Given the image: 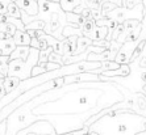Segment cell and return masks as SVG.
Returning a JSON list of instances; mask_svg holds the SVG:
<instances>
[{"label": "cell", "mask_w": 146, "mask_h": 135, "mask_svg": "<svg viewBox=\"0 0 146 135\" xmlns=\"http://www.w3.org/2000/svg\"><path fill=\"white\" fill-rule=\"evenodd\" d=\"M124 98L116 83L94 81L63 85L33 98L36 104L33 114L38 117V121L50 122L57 135L63 132L67 121H70L66 131L68 134L83 128L91 117L106 108L122 102Z\"/></svg>", "instance_id": "cell-1"}, {"label": "cell", "mask_w": 146, "mask_h": 135, "mask_svg": "<svg viewBox=\"0 0 146 135\" xmlns=\"http://www.w3.org/2000/svg\"><path fill=\"white\" fill-rule=\"evenodd\" d=\"M88 128L98 135H137L146 130V118L129 109H119L108 111Z\"/></svg>", "instance_id": "cell-2"}, {"label": "cell", "mask_w": 146, "mask_h": 135, "mask_svg": "<svg viewBox=\"0 0 146 135\" xmlns=\"http://www.w3.org/2000/svg\"><path fill=\"white\" fill-rule=\"evenodd\" d=\"M37 121L38 117L33 114V109L29 108L28 104H24L7 118V135H17Z\"/></svg>", "instance_id": "cell-3"}, {"label": "cell", "mask_w": 146, "mask_h": 135, "mask_svg": "<svg viewBox=\"0 0 146 135\" xmlns=\"http://www.w3.org/2000/svg\"><path fill=\"white\" fill-rule=\"evenodd\" d=\"M38 55L40 50L31 47V54L28 61H11L8 63V76L17 78L20 81L28 80L32 78V70L38 64Z\"/></svg>", "instance_id": "cell-4"}, {"label": "cell", "mask_w": 146, "mask_h": 135, "mask_svg": "<svg viewBox=\"0 0 146 135\" xmlns=\"http://www.w3.org/2000/svg\"><path fill=\"white\" fill-rule=\"evenodd\" d=\"M106 18H109V20H113L117 24H122L128 20H137V21H142L143 18V5L142 3L136 5L132 9H128V8H115L113 11L108 12L106 14Z\"/></svg>", "instance_id": "cell-5"}, {"label": "cell", "mask_w": 146, "mask_h": 135, "mask_svg": "<svg viewBox=\"0 0 146 135\" xmlns=\"http://www.w3.org/2000/svg\"><path fill=\"white\" fill-rule=\"evenodd\" d=\"M29 134H40V135H57L54 126L51 125L49 121H44L40 119L36 123L31 125L29 127L24 128L23 131H20L17 135H29Z\"/></svg>", "instance_id": "cell-6"}, {"label": "cell", "mask_w": 146, "mask_h": 135, "mask_svg": "<svg viewBox=\"0 0 146 135\" xmlns=\"http://www.w3.org/2000/svg\"><path fill=\"white\" fill-rule=\"evenodd\" d=\"M139 46L138 41H134V42H125V43L121 46V49L119 50L117 55L115 58V62L117 64H129L132 61V57L134 54L136 49Z\"/></svg>", "instance_id": "cell-7"}, {"label": "cell", "mask_w": 146, "mask_h": 135, "mask_svg": "<svg viewBox=\"0 0 146 135\" xmlns=\"http://www.w3.org/2000/svg\"><path fill=\"white\" fill-rule=\"evenodd\" d=\"M65 85L71 84H80V83H94V81H100V76L94 72H83V74L72 75V76H66L63 78Z\"/></svg>", "instance_id": "cell-8"}, {"label": "cell", "mask_w": 146, "mask_h": 135, "mask_svg": "<svg viewBox=\"0 0 146 135\" xmlns=\"http://www.w3.org/2000/svg\"><path fill=\"white\" fill-rule=\"evenodd\" d=\"M17 7L21 12H25L29 16H37L38 14V1L37 0H17Z\"/></svg>", "instance_id": "cell-9"}, {"label": "cell", "mask_w": 146, "mask_h": 135, "mask_svg": "<svg viewBox=\"0 0 146 135\" xmlns=\"http://www.w3.org/2000/svg\"><path fill=\"white\" fill-rule=\"evenodd\" d=\"M130 74H132V68L129 64H121L117 70L103 72L102 76L104 78H129Z\"/></svg>", "instance_id": "cell-10"}, {"label": "cell", "mask_w": 146, "mask_h": 135, "mask_svg": "<svg viewBox=\"0 0 146 135\" xmlns=\"http://www.w3.org/2000/svg\"><path fill=\"white\" fill-rule=\"evenodd\" d=\"M87 38L92 41V42H96V41H104L108 37V28L106 26H95L90 32L87 36Z\"/></svg>", "instance_id": "cell-11"}, {"label": "cell", "mask_w": 146, "mask_h": 135, "mask_svg": "<svg viewBox=\"0 0 146 135\" xmlns=\"http://www.w3.org/2000/svg\"><path fill=\"white\" fill-rule=\"evenodd\" d=\"M31 54V47L29 46H16L15 51L9 55L11 61H28V57Z\"/></svg>", "instance_id": "cell-12"}, {"label": "cell", "mask_w": 146, "mask_h": 135, "mask_svg": "<svg viewBox=\"0 0 146 135\" xmlns=\"http://www.w3.org/2000/svg\"><path fill=\"white\" fill-rule=\"evenodd\" d=\"M13 42L16 46H29L31 47V36L28 34V32H21V30H16L13 37Z\"/></svg>", "instance_id": "cell-13"}, {"label": "cell", "mask_w": 146, "mask_h": 135, "mask_svg": "<svg viewBox=\"0 0 146 135\" xmlns=\"http://www.w3.org/2000/svg\"><path fill=\"white\" fill-rule=\"evenodd\" d=\"M78 37H68L63 41V57H71L76 51Z\"/></svg>", "instance_id": "cell-14"}, {"label": "cell", "mask_w": 146, "mask_h": 135, "mask_svg": "<svg viewBox=\"0 0 146 135\" xmlns=\"http://www.w3.org/2000/svg\"><path fill=\"white\" fill-rule=\"evenodd\" d=\"M16 49V45L13 42V38H8V40H0V51L3 55L9 57Z\"/></svg>", "instance_id": "cell-15"}, {"label": "cell", "mask_w": 146, "mask_h": 135, "mask_svg": "<svg viewBox=\"0 0 146 135\" xmlns=\"http://www.w3.org/2000/svg\"><path fill=\"white\" fill-rule=\"evenodd\" d=\"M21 81L19 80L17 78H13V76H7V78H4V89H5V93H12L13 91H16L17 87L20 85Z\"/></svg>", "instance_id": "cell-16"}, {"label": "cell", "mask_w": 146, "mask_h": 135, "mask_svg": "<svg viewBox=\"0 0 146 135\" xmlns=\"http://www.w3.org/2000/svg\"><path fill=\"white\" fill-rule=\"evenodd\" d=\"M92 46V41L87 37H78V41H76V51H75L74 55H79L82 53H84L87 49Z\"/></svg>", "instance_id": "cell-17"}, {"label": "cell", "mask_w": 146, "mask_h": 135, "mask_svg": "<svg viewBox=\"0 0 146 135\" xmlns=\"http://www.w3.org/2000/svg\"><path fill=\"white\" fill-rule=\"evenodd\" d=\"M79 4H80V0H59V5L65 13L74 12L75 8L79 7Z\"/></svg>", "instance_id": "cell-18"}, {"label": "cell", "mask_w": 146, "mask_h": 135, "mask_svg": "<svg viewBox=\"0 0 146 135\" xmlns=\"http://www.w3.org/2000/svg\"><path fill=\"white\" fill-rule=\"evenodd\" d=\"M68 37H83V33L79 28H74L71 25H67V26L63 29V38H68Z\"/></svg>", "instance_id": "cell-19"}, {"label": "cell", "mask_w": 146, "mask_h": 135, "mask_svg": "<svg viewBox=\"0 0 146 135\" xmlns=\"http://www.w3.org/2000/svg\"><path fill=\"white\" fill-rule=\"evenodd\" d=\"M7 17H12V18H21V9L17 7L16 3H9L7 11Z\"/></svg>", "instance_id": "cell-20"}, {"label": "cell", "mask_w": 146, "mask_h": 135, "mask_svg": "<svg viewBox=\"0 0 146 135\" xmlns=\"http://www.w3.org/2000/svg\"><path fill=\"white\" fill-rule=\"evenodd\" d=\"M45 29V22L44 21H40V20H36V21H32L29 24L25 25V30H44Z\"/></svg>", "instance_id": "cell-21"}, {"label": "cell", "mask_w": 146, "mask_h": 135, "mask_svg": "<svg viewBox=\"0 0 146 135\" xmlns=\"http://www.w3.org/2000/svg\"><path fill=\"white\" fill-rule=\"evenodd\" d=\"M95 26H96V24H95V21L94 20H86V22L82 25L79 29H80L82 33H83V37H86V36H87V34H88Z\"/></svg>", "instance_id": "cell-22"}, {"label": "cell", "mask_w": 146, "mask_h": 135, "mask_svg": "<svg viewBox=\"0 0 146 135\" xmlns=\"http://www.w3.org/2000/svg\"><path fill=\"white\" fill-rule=\"evenodd\" d=\"M100 5H102V16L103 17H106V14L108 13V12H111V11H113L115 8H119V7H116L115 4L107 1V0H103V1H100Z\"/></svg>", "instance_id": "cell-23"}, {"label": "cell", "mask_w": 146, "mask_h": 135, "mask_svg": "<svg viewBox=\"0 0 146 135\" xmlns=\"http://www.w3.org/2000/svg\"><path fill=\"white\" fill-rule=\"evenodd\" d=\"M53 53V49L49 47L44 51H40V55H38V64H44V63H48L49 61V55Z\"/></svg>", "instance_id": "cell-24"}, {"label": "cell", "mask_w": 146, "mask_h": 135, "mask_svg": "<svg viewBox=\"0 0 146 135\" xmlns=\"http://www.w3.org/2000/svg\"><path fill=\"white\" fill-rule=\"evenodd\" d=\"M138 43H143L146 41V13L143 14V18L141 21V33H139V37H138Z\"/></svg>", "instance_id": "cell-25"}, {"label": "cell", "mask_w": 146, "mask_h": 135, "mask_svg": "<svg viewBox=\"0 0 146 135\" xmlns=\"http://www.w3.org/2000/svg\"><path fill=\"white\" fill-rule=\"evenodd\" d=\"M7 22L12 24V25H13V26L17 29V30H21V32L25 30V25L23 24L21 18H12V17H7Z\"/></svg>", "instance_id": "cell-26"}, {"label": "cell", "mask_w": 146, "mask_h": 135, "mask_svg": "<svg viewBox=\"0 0 146 135\" xmlns=\"http://www.w3.org/2000/svg\"><path fill=\"white\" fill-rule=\"evenodd\" d=\"M48 72V70H46V66L44 64H37V66H34L33 70H32V78H34V76H40V75H44Z\"/></svg>", "instance_id": "cell-27"}, {"label": "cell", "mask_w": 146, "mask_h": 135, "mask_svg": "<svg viewBox=\"0 0 146 135\" xmlns=\"http://www.w3.org/2000/svg\"><path fill=\"white\" fill-rule=\"evenodd\" d=\"M48 62H50V63H55V64H59L61 67H62V66H65V64H63V61H62V57H61V55H58L57 53H54V51L49 55V61Z\"/></svg>", "instance_id": "cell-28"}, {"label": "cell", "mask_w": 146, "mask_h": 135, "mask_svg": "<svg viewBox=\"0 0 146 135\" xmlns=\"http://www.w3.org/2000/svg\"><path fill=\"white\" fill-rule=\"evenodd\" d=\"M122 32H124V25L119 24L115 28V30H113V33H112V41H117V38L122 34Z\"/></svg>", "instance_id": "cell-29"}, {"label": "cell", "mask_w": 146, "mask_h": 135, "mask_svg": "<svg viewBox=\"0 0 146 135\" xmlns=\"http://www.w3.org/2000/svg\"><path fill=\"white\" fill-rule=\"evenodd\" d=\"M9 0H0V14L5 16L8 11V5H9Z\"/></svg>", "instance_id": "cell-30"}, {"label": "cell", "mask_w": 146, "mask_h": 135, "mask_svg": "<svg viewBox=\"0 0 146 135\" xmlns=\"http://www.w3.org/2000/svg\"><path fill=\"white\" fill-rule=\"evenodd\" d=\"M88 131H90V128L84 126V127L80 128V130H78V131H72V132H68V134L70 135H87Z\"/></svg>", "instance_id": "cell-31"}, {"label": "cell", "mask_w": 146, "mask_h": 135, "mask_svg": "<svg viewBox=\"0 0 146 135\" xmlns=\"http://www.w3.org/2000/svg\"><path fill=\"white\" fill-rule=\"evenodd\" d=\"M0 74L3 75L4 78L8 76V63H0Z\"/></svg>", "instance_id": "cell-32"}, {"label": "cell", "mask_w": 146, "mask_h": 135, "mask_svg": "<svg viewBox=\"0 0 146 135\" xmlns=\"http://www.w3.org/2000/svg\"><path fill=\"white\" fill-rule=\"evenodd\" d=\"M38 40V43H40V51H44V50H46V49H49V45H48V42L44 40V38H37Z\"/></svg>", "instance_id": "cell-33"}, {"label": "cell", "mask_w": 146, "mask_h": 135, "mask_svg": "<svg viewBox=\"0 0 146 135\" xmlns=\"http://www.w3.org/2000/svg\"><path fill=\"white\" fill-rule=\"evenodd\" d=\"M0 135H7V119L0 122Z\"/></svg>", "instance_id": "cell-34"}, {"label": "cell", "mask_w": 146, "mask_h": 135, "mask_svg": "<svg viewBox=\"0 0 146 135\" xmlns=\"http://www.w3.org/2000/svg\"><path fill=\"white\" fill-rule=\"evenodd\" d=\"M3 83H4V79H0V101L5 97V95H7V93H5V89H4Z\"/></svg>", "instance_id": "cell-35"}, {"label": "cell", "mask_w": 146, "mask_h": 135, "mask_svg": "<svg viewBox=\"0 0 146 135\" xmlns=\"http://www.w3.org/2000/svg\"><path fill=\"white\" fill-rule=\"evenodd\" d=\"M31 47L32 49H37V50H40V43H38V40L36 37L32 38L31 41Z\"/></svg>", "instance_id": "cell-36"}, {"label": "cell", "mask_w": 146, "mask_h": 135, "mask_svg": "<svg viewBox=\"0 0 146 135\" xmlns=\"http://www.w3.org/2000/svg\"><path fill=\"white\" fill-rule=\"evenodd\" d=\"M0 63H9V57L1 55V57H0Z\"/></svg>", "instance_id": "cell-37"}, {"label": "cell", "mask_w": 146, "mask_h": 135, "mask_svg": "<svg viewBox=\"0 0 146 135\" xmlns=\"http://www.w3.org/2000/svg\"><path fill=\"white\" fill-rule=\"evenodd\" d=\"M142 1V5H143V14L146 13V0H141Z\"/></svg>", "instance_id": "cell-38"}, {"label": "cell", "mask_w": 146, "mask_h": 135, "mask_svg": "<svg viewBox=\"0 0 146 135\" xmlns=\"http://www.w3.org/2000/svg\"><path fill=\"white\" fill-rule=\"evenodd\" d=\"M49 3H59V0H46Z\"/></svg>", "instance_id": "cell-39"}, {"label": "cell", "mask_w": 146, "mask_h": 135, "mask_svg": "<svg viewBox=\"0 0 146 135\" xmlns=\"http://www.w3.org/2000/svg\"><path fill=\"white\" fill-rule=\"evenodd\" d=\"M137 135H146V130L145 131H142V132H139V134H137Z\"/></svg>", "instance_id": "cell-40"}, {"label": "cell", "mask_w": 146, "mask_h": 135, "mask_svg": "<svg viewBox=\"0 0 146 135\" xmlns=\"http://www.w3.org/2000/svg\"><path fill=\"white\" fill-rule=\"evenodd\" d=\"M9 1H11V3H16L17 0H9Z\"/></svg>", "instance_id": "cell-41"}, {"label": "cell", "mask_w": 146, "mask_h": 135, "mask_svg": "<svg viewBox=\"0 0 146 135\" xmlns=\"http://www.w3.org/2000/svg\"><path fill=\"white\" fill-rule=\"evenodd\" d=\"M0 79H4V76H3V75H1V74H0Z\"/></svg>", "instance_id": "cell-42"}]
</instances>
